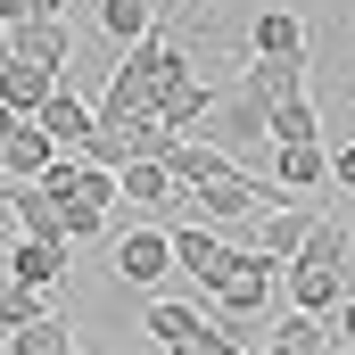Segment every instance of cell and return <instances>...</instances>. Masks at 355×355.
Returning a JSON list of instances; mask_svg holds the SVG:
<instances>
[{"label":"cell","instance_id":"2e32d148","mask_svg":"<svg viewBox=\"0 0 355 355\" xmlns=\"http://www.w3.org/2000/svg\"><path fill=\"white\" fill-rule=\"evenodd\" d=\"M281 289H289V306H306V314H331V306H339V272L331 265H281Z\"/></svg>","mask_w":355,"mask_h":355},{"label":"cell","instance_id":"277c9868","mask_svg":"<svg viewBox=\"0 0 355 355\" xmlns=\"http://www.w3.org/2000/svg\"><path fill=\"white\" fill-rule=\"evenodd\" d=\"M0 198H8V215L25 223V240H58V248H75V240H67V207H58L42 182H8V174H0Z\"/></svg>","mask_w":355,"mask_h":355},{"label":"cell","instance_id":"83f0119b","mask_svg":"<svg viewBox=\"0 0 355 355\" xmlns=\"http://www.w3.org/2000/svg\"><path fill=\"white\" fill-rule=\"evenodd\" d=\"M17 124H25V116H17V107H0V141H8V132H17Z\"/></svg>","mask_w":355,"mask_h":355},{"label":"cell","instance_id":"603a6c76","mask_svg":"<svg viewBox=\"0 0 355 355\" xmlns=\"http://www.w3.org/2000/svg\"><path fill=\"white\" fill-rule=\"evenodd\" d=\"M33 314H50V306H42V289H25V281H0V331H25Z\"/></svg>","mask_w":355,"mask_h":355},{"label":"cell","instance_id":"52a82bcc","mask_svg":"<svg viewBox=\"0 0 355 355\" xmlns=\"http://www.w3.org/2000/svg\"><path fill=\"white\" fill-rule=\"evenodd\" d=\"M58 83H67V75L42 67V58H0V107H17V116H33Z\"/></svg>","mask_w":355,"mask_h":355},{"label":"cell","instance_id":"cb8c5ba5","mask_svg":"<svg viewBox=\"0 0 355 355\" xmlns=\"http://www.w3.org/2000/svg\"><path fill=\"white\" fill-rule=\"evenodd\" d=\"M248 75H257V83H265L272 99H281V91H306V58H257Z\"/></svg>","mask_w":355,"mask_h":355},{"label":"cell","instance_id":"7c38bea8","mask_svg":"<svg viewBox=\"0 0 355 355\" xmlns=\"http://www.w3.org/2000/svg\"><path fill=\"white\" fill-rule=\"evenodd\" d=\"M50 157H58V141H50V132H42L33 116H25V124H17V132L0 141V174H8V182H33L42 166H50Z\"/></svg>","mask_w":355,"mask_h":355},{"label":"cell","instance_id":"5bb4252c","mask_svg":"<svg viewBox=\"0 0 355 355\" xmlns=\"http://www.w3.org/2000/svg\"><path fill=\"white\" fill-rule=\"evenodd\" d=\"M272 141H322V116H314L306 91H281V99L265 107V149Z\"/></svg>","mask_w":355,"mask_h":355},{"label":"cell","instance_id":"f1b7e54d","mask_svg":"<svg viewBox=\"0 0 355 355\" xmlns=\"http://www.w3.org/2000/svg\"><path fill=\"white\" fill-rule=\"evenodd\" d=\"M257 355H289V347H272V339H265V347H257Z\"/></svg>","mask_w":355,"mask_h":355},{"label":"cell","instance_id":"ac0fdd59","mask_svg":"<svg viewBox=\"0 0 355 355\" xmlns=\"http://www.w3.org/2000/svg\"><path fill=\"white\" fill-rule=\"evenodd\" d=\"M272 347H289V355H331V331H322V314H306V306H289L281 322L265 331Z\"/></svg>","mask_w":355,"mask_h":355},{"label":"cell","instance_id":"3957f363","mask_svg":"<svg viewBox=\"0 0 355 355\" xmlns=\"http://www.w3.org/2000/svg\"><path fill=\"white\" fill-rule=\"evenodd\" d=\"M8 33V58H42V67H75V25L67 17H17V25H0Z\"/></svg>","mask_w":355,"mask_h":355},{"label":"cell","instance_id":"7a4b0ae2","mask_svg":"<svg viewBox=\"0 0 355 355\" xmlns=\"http://www.w3.org/2000/svg\"><path fill=\"white\" fill-rule=\"evenodd\" d=\"M107 265H116V281H132V289H157V281L174 272V257H166V232H149V223H132V232H116V248H107Z\"/></svg>","mask_w":355,"mask_h":355},{"label":"cell","instance_id":"1f68e13d","mask_svg":"<svg viewBox=\"0 0 355 355\" xmlns=\"http://www.w3.org/2000/svg\"><path fill=\"white\" fill-rule=\"evenodd\" d=\"M331 355H355V347H331Z\"/></svg>","mask_w":355,"mask_h":355},{"label":"cell","instance_id":"ffe728a7","mask_svg":"<svg viewBox=\"0 0 355 355\" xmlns=\"http://www.w3.org/2000/svg\"><path fill=\"white\" fill-rule=\"evenodd\" d=\"M141 331H149L157 347H182V339L198 331V306H182V297H157V306L141 314Z\"/></svg>","mask_w":355,"mask_h":355},{"label":"cell","instance_id":"5b68a950","mask_svg":"<svg viewBox=\"0 0 355 355\" xmlns=\"http://www.w3.org/2000/svg\"><path fill=\"white\" fill-rule=\"evenodd\" d=\"M272 190H322L331 182V149L322 141H272Z\"/></svg>","mask_w":355,"mask_h":355},{"label":"cell","instance_id":"ba28073f","mask_svg":"<svg viewBox=\"0 0 355 355\" xmlns=\"http://www.w3.org/2000/svg\"><path fill=\"white\" fill-rule=\"evenodd\" d=\"M207 297H215L232 322H257V314H265V297H272V265H265V257H248V265L232 272V281H215Z\"/></svg>","mask_w":355,"mask_h":355},{"label":"cell","instance_id":"d6986e66","mask_svg":"<svg viewBox=\"0 0 355 355\" xmlns=\"http://www.w3.org/2000/svg\"><path fill=\"white\" fill-rule=\"evenodd\" d=\"M99 25H107V42L124 50V42H141V33H157V0H99Z\"/></svg>","mask_w":355,"mask_h":355},{"label":"cell","instance_id":"30bf717a","mask_svg":"<svg viewBox=\"0 0 355 355\" xmlns=\"http://www.w3.org/2000/svg\"><path fill=\"white\" fill-rule=\"evenodd\" d=\"M207 107H215V91L198 83V75H174V83L157 91V107H149V116H157L166 132H198V124H207Z\"/></svg>","mask_w":355,"mask_h":355},{"label":"cell","instance_id":"836d02e7","mask_svg":"<svg viewBox=\"0 0 355 355\" xmlns=\"http://www.w3.org/2000/svg\"><path fill=\"white\" fill-rule=\"evenodd\" d=\"M157 8H166V0H157Z\"/></svg>","mask_w":355,"mask_h":355},{"label":"cell","instance_id":"8fae6325","mask_svg":"<svg viewBox=\"0 0 355 355\" xmlns=\"http://www.w3.org/2000/svg\"><path fill=\"white\" fill-rule=\"evenodd\" d=\"M116 198H132V207H182L174 174H166L157 157H124V166H116Z\"/></svg>","mask_w":355,"mask_h":355},{"label":"cell","instance_id":"6da1fadb","mask_svg":"<svg viewBox=\"0 0 355 355\" xmlns=\"http://www.w3.org/2000/svg\"><path fill=\"white\" fill-rule=\"evenodd\" d=\"M174 75H190V50L182 42H166V33H141V42H124V58H116V75H107V91H99V124H124V116H149L157 107V91L174 83Z\"/></svg>","mask_w":355,"mask_h":355},{"label":"cell","instance_id":"d6a6232c","mask_svg":"<svg viewBox=\"0 0 355 355\" xmlns=\"http://www.w3.org/2000/svg\"><path fill=\"white\" fill-rule=\"evenodd\" d=\"M0 355H8V339H0Z\"/></svg>","mask_w":355,"mask_h":355},{"label":"cell","instance_id":"9a60e30c","mask_svg":"<svg viewBox=\"0 0 355 355\" xmlns=\"http://www.w3.org/2000/svg\"><path fill=\"white\" fill-rule=\"evenodd\" d=\"M347 248H355V232H347V223H339V215H314L289 265H331V272H339V265H347Z\"/></svg>","mask_w":355,"mask_h":355},{"label":"cell","instance_id":"4316f807","mask_svg":"<svg viewBox=\"0 0 355 355\" xmlns=\"http://www.w3.org/2000/svg\"><path fill=\"white\" fill-rule=\"evenodd\" d=\"M339 347H355V297H339Z\"/></svg>","mask_w":355,"mask_h":355},{"label":"cell","instance_id":"9c48e42d","mask_svg":"<svg viewBox=\"0 0 355 355\" xmlns=\"http://www.w3.org/2000/svg\"><path fill=\"white\" fill-rule=\"evenodd\" d=\"M306 223H314V207H306V198H272L257 257H265V265H289V257H297V240H306Z\"/></svg>","mask_w":355,"mask_h":355},{"label":"cell","instance_id":"484cf974","mask_svg":"<svg viewBox=\"0 0 355 355\" xmlns=\"http://www.w3.org/2000/svg\"><path fill=\"white\" fill-rule=\"evenodd\" d=\"M331 182H339V190H355V141H339V149H331Z\"/></svg>","mask_w":355,"mask_h":355},{"label":"cell","instance_id":"4dcf8cb0","mask_svg":"<svg viewBox=\"0 0 355 355\" xmlns=\"http://www.w3.org/2000/svg\"><path fill=\"white\" fill-rule=\"evenodd\" d=\"M58 355H83V347H58Z\"/></svg>","mask_w":355,"mask_h":355},{"label":"cell","instance_id":"44dd1931","mask_svg":"<svg viewBox=\"0 0 355 355\" xmlns=\"http://www.w3.org/2000/svg\"><path fill=\"white\" fill-rule=\"evenodd\" d=\"M58 347H75V339H67V322H58V314H33V322H25V331H8V355H58Z\"/></svg>","mask_w":355,"mask_h":355},{"label":"cell","instance_id":"d4e9b609","mask_svg":"<svg viewBox=\"0 0 355 355\" xmlns=\"http://www.w3.org/2000/svg\"><path fill=\"white\" fill-rule=\"evenodd\" d=\"M58 207H67V240H75V248L107 232V207H83V198H58Z\"/></svg>","mask_w":355,"mask_h":355},{"label":"cell","instance_id":"f546056e","mask_svg":"<svg viewBox=\"0 0 355 355\" xmlns=\"http://www.w3.org/2000/svg\"><path fill=\"white\" fill-rule=\"evenodd\" d=\"M0 58H8V33H0Z\"/></svg>","mask_w":355,"mask_h":355},{"label":"cell","instance_id":"7402d4cb","mask_svg":"<svg viewBox=\"0 0 355 355\" xmlns=\"http://www.w3.org/2000/svg\"><path fill=\"white\" fill-rule=\"evenodd\" d=\"M166 355H248V347H240V322L223 314V322H198V331H190L182 347H166Z\"/></svg>","mask_w":355,"mask_h":355},{"label":"cell","instance_id":"8992f818","mask_svg":"<svg viewBox=\"0 0 355 355\" xmlns=\"http://www.w3.org/2000/svg\"><path fill=\"white\" fill-rule=\"evenodd\" d=\"M67 257H75V248H58V240H17L0 265H8V281H25V289H42V297H50V289L67 281Z\"/></svg>","mask_w":355,"mask_h":355},{"label":"cell","instance_id":"e0dca14e","mask_svg":"<svg viewBox=\"0 0 355 355\" xmlns=\"http://www.w3.org/2000/svg\"><path fill=\"white\" fill-rule=\"evenodd\" d=\"M248 42H257V58H306V25H297L289 8H265Z\"/></svg>","mask_w":355,"mask_h":355},{"label":"cell","instance_id":"4fadbf2b","mask_svg":"<svg viewBox=\"0 0 355 355\" xmlns=\"http://www.w3.org/2000/svg\"><path fill=\"white\" fill-rule=\"evenodd\" d=\"M33 124H42L58 149H83V132H91V99H75V91L58 83L50 99H42V107H33Z\"/></svg>","mask_w":355,"mask_h":355}]
</instances>
